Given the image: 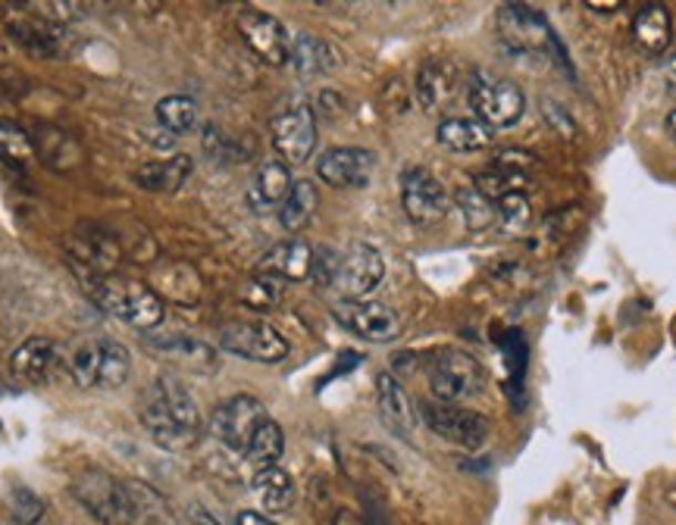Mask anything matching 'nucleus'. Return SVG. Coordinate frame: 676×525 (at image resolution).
<instances>
[{
	"mask_svg": "<svg viewBox=\"0 0 676 525\" xmlns=\"http://www.w3.org/2000/svg\"><path fill=\"white\" fill-rule=\"evenodd\" d=\"M138 422L150 441L164 451H185L201 435V410L185 381L176 376H157L138 400Z\"/></svg>",
	"mask_w": 676,
	"mask_h": 525,
	"instance_id": "f257e3e1",
	"label": "nucleus"
},
{
	"mask_svg": "<svg viewBox=\"0 0 676 525\" xmlns=\"http://www.w3.org/2000/svg\"><path fill=\"white\" fill-rule=\"evenodd\" d=\"M313 275L330 285L342 301H366L385 279V260L373 244H347L345 251H323L313 256Z\"/></svg>",
	"mask_w": 676,
	"mask_h": 525,
	"instance_id": "f03ea898",
	"label": "nucleus"
},
{
	"mask_svg": "<svg viewBox=\"0 0 676 525\" xmlns=\"http://www.w3.org/2000/svg\"><path fill=\"white\" fill-rule=\"evenodd\" d=\"M85 288L97 309H104L107 316L126 326L147 332L164 323V297L145 282L123 279V275H101V279H85Z\"/></svg>",
	"mask_w": 676,
	"mask_h": 525,
	"instance_id": "7ed1b4c3",
	"label": "nucleus"
},
{
	"mask_svg": "<svg viewBox=\"0 0 676 525\" xmlns=\"http://www.w3.org/2000/svg\"><path fill=\"white\" fill-rule=\"evenodd\" d=\"M66 376L82 391H113L132 376V354L123 342L89 338L66 354Z\"/></svg>",
	"mask_w": 676,
	"mask_h": 525,
	"instance_id": "20e7f679",
	"label": "nucleus"
},
{
	"mask_svg": "<svg viewBox=\"0 0 676 525\" xmlns=\"http://www.w3.org/2000/svg\"><path fill=\"white\" fill-rule=\"evenodd\" d=\"M73 497L89 510V516L101 525H135L138 504L126 482H119L107 470L89 466L73 479Z\"/></svg>",
	"mask_w": 676,
	"mask_h": 525,
	"instance_id": "39448f33",
	"label": "nucleus"
},
{
	"mask_svg": "<svg viewBox=\"0 0 676 525\" xmlns=\"http://www.w3.org/2000/svg\"><path fill=\"white\" fill-rule=\"evenodd\" d=\"M426 379H429V391L433 400L441 403H464V400L476 398L486 385V372L476 357L457 347H445L439 354H433V360L426 366Z\"/></svg>",
	"mask_w": 676,
	"mask_h": 525,
	"instance_id": "423d86ee",
	"label": "nucleus"
},
{
	"mask_svg": "<svg viewBox=\"0 0 676 525\" xmlns=\"http://www.w3.org/2000/svg\"><path fill=\"white\" fill-rule=\"evenodd\" d=\"M470 107L486 128H513L527 109V97L511 78L476 73L470 82Z\"/></svg>",
	"mask_w": 676,
	"mask_h": 525,
	"instance_id": "0eeeda50",
	"label": "nucleus"
},
{
	"mask_svg": "<svg viewBox=\"0 0 676 525\" xmlns=\"http://www.w3.org/2000/svg\"><path fill=\"white\" fill-rule=\"evenodd\" d=\"M498 35L513 56H549L558 48L545 17L523 3H505L498 10Z\"/></svg>",
	"mask_w": 676,
	"mask_h": 525,
	"instance_id": "6e6552de",
	"label": "nucleus"
},
{
	"mask_svg": "<svg viewBox=\"0 0 676 525\" xmlns=\"http://www.w3.org/2000/svg\"><path fill=\"white\" fill-rule=\"evenodd\" d=\"M423 426L439 435L441 441L464 448V451H479L489 441V422L476 410H467L464 403H441V400H423L420 403Z\"/></svg>",
	"mask_w": 676,
	"mask_h": 525,
	"instance_id": "1a4fd4ad",
	"label": "nucleus"
},
{
	"mask_svg": "<svg viewBox=\"0 0 676 525\" xmlns=\"http://www.w3.org/2000/svg\"><path fill=\"white\" fill-rule=\"evenodd\" d=\"M217 345L226 354L251 363H282L292 350L285 335L263 319H241V323L222 326L217 332Z\"/></svg>",
	"mask_w": 676,
	"mask_h": 525,
	"instance_id": "9d476101",
	"label": "nucleus"
},
{
	"mask_svg": "<svg viewBox=\"0 0 676 525\" xmlns=\"http://www.w3.org/2000/svg\"><path fill=\"white\" fill-rule=\"evenodd\" d=\"M270 419L267 407L254 398V395H236V398L222 400L220 407L210 417V435L220 441L226 451L241 453L248 451L254 432Z\"/></svg>",
	"mask_w": 676,
	"mask_h": 525,
	"instance_id": "9b49d317",
	"label": "nucleus"
},
{
	"mask_svg": "<svg viewBox=\"0 0 676 525\" xmlns=\"http://www.w3.org/2000/svg\"><path fill=\"white\" fill-rule=\"evenodd\" d=\"M275 154L285 166L308 164L316 150V113L308 101H294L285 109H279L270 123Z\"/></svg>",
	"mask_w": 676,
	"mask_h": 525,
	"instance_id": "f8f14e48",
	"label": "nucleus"
},
{
	"mask_svg": "<svg viewBox=\"0 0 676 525\" xmlns=\"http://www.w3.org/2000/svg\"><path fill=\"white\" fill-rule=\"evenodd\" d=\"M451 195L433 172L407 166L402 172V207L414 225H436L451 210Z\"/></svg>",
	"mask_w": 676,
	"mask_h": 525,
	"instance_id": "ddd939ff",
	"label": "nucleus"
},
{
	"mask_svg": "<svg viewBox=\"0 0 676 525\" xmlns=\"http://www.w3.org/2000/svg\"><path fill=\"white\" fill-rule=\"evenodd\" d=\"M335 319L357 338L373 345H388L404 332V319L398 309L376 304V301H342L335 304Z\"/></svg>",
	"mask_w": 676,
	"mask_h": 525,
	"instance_id": "4468645a",
	"label": "nucleus"
},
{
	"mask_svg": "<svg viewBox=\"0 0 676 525\" xmlns=\"http://www.w3.org/2000/svg\"><path fill=\"white\" fill-rule=\"evenodd\" d=\"M238 32L245 38V44L254 51L263 63L270 66H289V56H292V35L289 29L273 17V13H263V10H241L236 19Z\"/></svg>",
	"mask_w": 676,
	"mask_h": 525,
	"instance_id": "2eb2a0df",
	"label": "nucleus"
},
{
	"mask_svg": "<svg viewBox=\"0 0 676 525\" xmlns=\"http://www.w3.org/2000/svg\"><path fill=\"white\" fill-rule=\"evenodd\" d=\"M66 251L82 279H101V275H113L119 266L123 241L104 229H82L66 241Z\"/></svg>",
	"mask_w": 676,
	"mask_h": 525,
	"instance_id": "dca6fc26",
	"label": "nucleus"
},
{
	"mask_svg": "<svg viewBox=\"0 0 676 525\" xmlns=\"http://www.w3.org/2000/svg\"><path fill=\"white\" fill-rule=\"evenodd\" d=\"M7 35L32 56H56L66 44V29L51 17H35L29 3H19L10 17H3Z\"/></svg>",
	"mask_w": 676,
	"mask_h": 525,
	"instance_id": "f3484780",
	"label": "nucleus"
},
{
	"mask_svg": "<svg viewBox=\"0 0 676 525\" xmlns=\"http://www.w3.org/2000/svg\"><path fill=\"white\" fill-rule=\"evenodd\" d=\"M373 169H376V154L366 147H330L316 160L320 181H326L330 188H339V191L370 185Z\"/></svg>",
	"mask_w": 676,
	"mask_h": 525,
	"instance_id": "a211bd4d",
	"label": "nucleus"
},
{
	"mask_svg": "<svg viewBox=\"0 0 676 525\" xmlns=\"http://www.w3.org/2000/svg\"><path fill=\"white\" fill-rule=\"evenodd\" d=\"M66 372V357L60 354V347L51 338H29L13 350L10 357V372L19 385H29V388H41V385H51L56 379V372Z\"/></svg>",
	"mask_w": 676,
	"mask_h": 525,
	"instance_id": "6ab92c4d",
	"label": "nucleus"
},
{
	"mask_svg": "<svg viewBox=\"0 0 676 525\" xmlns=\"http://www.w3.org/2000/svg\"><path fill=\"white\" fill-rule=\"evenodd\" d=\"M313 256H316V251L308 241L292 238V241H282V244L270 248V254H263L257 272L273 275L279 282H304L313 275Z\"/></svg>",
	"mask_w": 676,
	"mask_h": 525,
	"instance_id": "aec40b11",
	"label": "nucleus"
},
{
	"mask_svg": "<svg viewBox=\"0 0 676 525\" xmlns=\"http://www.w3.org/2000/svg\"><path fill=\"white\" fill-rule=\"evenodd\" d=\"M292 185L294 179L292 172H289V166L282 164V160H270V164H263L254 172V181L248 188V207L254 213H273V210H279L285 203Z\"/></svg>",
	"mask_w": 676,
	"mask_h": 525,
	"instance_id": "412c9836",
	"label": "nucleus"
},
{
	"mask_svg": "<svg viewBox=\"0 0 676 525\" xmlns=\"http://www.w3.org/2000/svg\"><path fill=\"white\" fill-rule=\"evenodd\" d=\"M376 403H379V417H383V422L395 435H414V426H417L414 403L407 398L402 381L395 379L392 372H383V376L376 379Z\"/></svg>",
	"mask_w": 676,
	"mask_h": 525,
	"instance_id": "4be33fe9",
	"label": "nucleus"
},
{
	"mask_svg": "<svg viewBox=\"0 0 676 525\" xmlns=\"http://www.w3.org/2000/svg\"><path fill=\"white\" fill-rule=\"evenodd\" d=\"M289 66L301 78H316V75L332 73L339 66V51L332 48L330 41L311 35V32H301L292 38V56H289Z\"/></svg>",
	"mask_w": 676,
	"mask_h": 525,
	"instance_id": "5701e85b",
	"label": "nucleus"
},
{
	"mask_svg": "<svg viewBox=\"0 0 676 525\" xmlns=\"http://www.w3.org/2000/svg\"><path fill=\"white\" fill-rule=\"evenodd\" d=\"M191 176V157L176 154V157H166L157 164H145L142 169H135V185L145 188L150 195H173L185 185V179Z\"/></svg>",
	"mask_w": 676,
	"mask_h": 525,
	"instance_id": "b1692460",
	"label": "nucleus"
},
{
	"mask_svg": "<svg viewBox=\"0 0 676 525\" xmlns=\"http://www.w3.org/2000/svg\"><path fill=\"white\" fill-rule=\"evenodd\" d=\"M633 38L645 54H664L674 38V22L667 7L661 3H645L636 19H633Z\"/></svg>",
	"mask_w": 676,
	"mask_h": 525,
	"instance_id": "393cba45",
	"label": "nucleus"
},
{
	"mask_svg": "<svg viewBox=\"0 0 676 525\" xmlns=\"http://www.w3.org/2000/svg\"><path fill=\"white\" fill-rule=\"evenodd\" d=\"M316 207H320V191L316 185L308 179H298L289 191L285 203L279 207V225L289 232V235H298L311 225V219L316 217Z\"/></svg>",
	"mask_w": 676,
	"mask_h": 525,
	"instance_id": "a878e982",
	"label": "nucleus"
},
{
	"mask_svg": "<svg viewBox=\"0 0 676 525\" xmlns=\"http://www.w3.org/2000/svg\"><path fill=\"white\" fill-rule=\"evenodd\" d=\"M436 138L451 154H476L492 145V128H486L479 119H445L436 128Z\"/></svg>",
	"mask_w": 676,
	"mask_h": 525,
	"instance_id": "bb28decb",
	"label": "nucleus"
},
{
	"mask_svg": "<svg viewBox=\"0 0 676 525\" xmlns=\"http://www.w3.org/2000/svg\"><path fill=\"white\" fill-rule=\"evenodd\" d=\"M251 489L267 513H285L294 504V482L282 466H267V470L254 472Z\"/></svg>",
	"mask_w": 676,
	"mask_h": 525,
	"instance_id": "cd10ccee",
	"label": "nucleus"
},
{
	"mask_svg": "<svg viewBox=\"0 0 676 525\" xmlns=\"http://www.w3.org/2000/svg\"><path fill=\"white\" fill-rule=\"evenodd\" d=\"M35 141V154L54 169H73L75 164H82V147L75 141L73 135L60 132L54 126H41L32 135Z\"/></svg>",
	"mask_w": 676,
	"mask_h": 525,
	"instance_id": "c85d7f7f",
	"label": "nucleus"
},
{
	"mask_svg": "<svg viewBox=\"0 0 676 525\" xmlns=\"http://www.w3.org/2000/svg\"><path fill=\"white\" fill-rule=\"evenodd\" d=\"M455 94V70L448 63H426L417 73V101L423 109H441Z\"/></svg>",
	"mask_w": 676,
	"mask_h": 525,
	"instance_id": "c756f323",
	"label": "nucleus"
},
{
	"mask_svg": "<svg viewBox=\"0 0 676 525\" xmlns=\"http://www.w3.org/2000/svg\"><path fill=\"white\" fill-rule=\"evenodd\" d=\"M35 160L38 154L32 135L17 126L13 119H0V164H7L17 172H25Z\"/></svg>",
	"mask_w": 676,
	"mask_h": 525,
	"instance_id": "7c9ffc66",
	"label": "nucleus"
},
{
	"mask_svg": "<svg viewBox=\"0 0 676 525\" xmlns=\"http://www.w3.org/2000/svg\"><path fill=\"white\" fill-rule=\"evenodd\" d=\"M282 453H285V432H282V426L270 417L257 429L254 438H251V444H248V451H245V460L254 466V472H260L267 470V466H275V463L282 460Z\"/></svg>",
	"mask_w": 676,
	"mask_h": 525,
	"instance_id": "2f4dec72",
	"label": "nucleus"
},
{
	"mask_svg": "<svg viewBox=\"0 0 676 525\" xmlns=\"http://www.w3.org/2000/svg\"><path fill=\"white\" fill-rule=\"evenodd\" d=\"M154 116H157V126L164 128L166 135H185V132L198 126V104L188 94H169V97L157 101Z\"/></svg>",
	"mask_w": 676,
	"mask_h": 525,
	"instance_id": "473e14b6",
	"label": "nucleus"
},
{
	"mask_svg": "<svg viewBox=\"0 0 676 525\" xmlns=\"http://www.w3.org/2000/svg\"><path fill=\"white\" fill-rule=\"evenodd\" d=\"M455 203L457 210H460V217H464V225L470 229V232H482V229H489L495 219V203L486 195H479L476 188H460L455 195Z\"/></svg>",
	"mask_w": 676,
	"mask_h": 525,
	"instance_id": "72a5a7b5",
	"label": "nucleus"
},
{
	"mask_svg": "<svg viewBox=\"0 0 676 525\" xmlns=\"http://www.w3.org/2000/svg\"><path fill=\"white\" fill-rule=\"evenodd\" d=\"M7 513L17 525H38L48 513V504L32 489H13L7 494Z\"/></svg>",
	"mask_w": 676,
	"mask_h": 525,
	"instance_id": "f704fd0d",
	"label": "nucleus"
},
{
	"mask_svg": "<svg viewBox=\"0 0 676 525\" xmlns=\"http://www.w3.org/2000/svg\"><path fill=\"white\" fill-rule=\"evenodd\" d=\"M241 304H248L251 309H273L282 301V282L273 275H260L257 272L251 282L241 285Z\"/></svg>",
	"mask_w": 676,
	"mask_h": 525,
	"instance_id": "c9c22d12",
	"label": "nucleus"
},
{
	"mask_svg": "<svg viewBox=\"0 0 676 525\" xmlns=\"http://www.w3.org/2000/svg\"><path fill=\"white\" fill-rule=\"evenodd\" d=\"M495 217L501 219L505 232H520L530 222V200L527 195H508L495 200Z\"/></svg>",
	"mask_w": 676,
	"mask_h": 525,
	"instance_id": "e433bc0d",
	"label": "nucleus"
},
{
	"mask_svg": "<svg viewBox=\"0 0 676 525\" xmlns=\"http://www.w3.org/2000/svg\"><path fill=\"white\" fill-rule=\"evenodd\" d=\"M542 113H545V119H549L551 128H558L564 138H573L576 135V126H573V119L566 116L564 109L558 107V104H551V101H542Z\"/></svg>",
	"mask_w": 676,
	"mask_h": 525,
	"instance_id": "4c0bfd02",
	"label": "nucleus"
},
{
	"mask_svg": "<svg viewBox=\"0 0 676 525\" xmlns=\"http://www.w3.org/2000/svg\"><path fill=\"white\" fill-rule=\"evenodd\" d=\"M238 525H275V523L270 516L257 513V510H241V513H238Z\"/></svg>",
	"mask_w": 676,
	"mask_h": 525,
	"instance_id": "58836bf2",
	"label": "nucleus"
},
{
	"mask_svg": "<svg viewBox=\"0 0 676 525\" xmlns=\"http://www.w3.org/2000/svg\"><path fill=\"white\" fill-rule=\"evenodd\" d=\"M585 7H589V10H595V13H617L623 3H617V0H589Z\"/></svg>",
	"mask_w": 676,
	"mask_h": 525,
	"instance_id": "ea45409f",
	"label": "nucleus"
},
{
	"mask_svg": "<svg viewBox=\"0 0 676 525\" xmlns=\"http://www.w3.org/2000/svg\"><path fill=\"white\" fill-rule=\"evenodd\" d=\"M191 525H222L217 516H210L207 510H191Z\"/></svg>",
	"mask_w": 676,
	"mask_h": 525,
	"instance_id": "a19ab883",
	"label": "nucleus"
},
{
	"mask_svg": "<svg viewBox=\"0 0 676 525\" xmlns=\"http://www.w3.org/2000/svg\"><path fill=\"white\" fill-rule=\"evenodd\" d=\"M332 525H364V523H361V516H357V513H351V510H342V513H335Z\"/></svg>",
	"mask_w": 676,
	"mask_h": 525,
	"instance_id": "79ce46f5",
	"label": "nucleus"
},
{
	"mask_svg": "<svg viewBox=\"0 0 676 525\" xmlns=\"http://www.w3.org/2000/svg\"><path fill=\"white\" fill-rule=\"evenodd\" d=\"M667 132H670V135L676 138V109L670 113V116H667Z\"/></svg>",
	"mask_w": 676,
	"mask_h": 525,
	"instance_id": "37998d69",
	"label": "nucleus"
},
{
	"mask_svg": "<svg viewBox=\"0 0 676 525\" xmlns=\"http://www.w3.org/2000/svg\"><path fill=\"white\" fill-rule=\"evenodd\" d=\"M667 75H670V82H674V85H676V56H674V60H670V66H667Z\"/></svg>",
	"mask_w": 676,
	"mask_h": 525,
	"instance_id": "c03bdc74",
	"label": "nucleus"
}]
</instances>
